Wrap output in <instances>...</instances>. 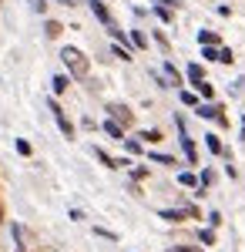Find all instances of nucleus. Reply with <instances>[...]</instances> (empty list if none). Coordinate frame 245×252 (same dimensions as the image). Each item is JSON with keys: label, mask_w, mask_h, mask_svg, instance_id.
I'll use <instances>...</instances> for the list:
<instances>
[{"label": "nucleus", "mask_w": 245, "mask_h": 252, "mask_svg": "<svg viewBox=\"0 0 245 252\" xmlns=\"http://www.w3.org/2000/svg\"><path fill=\"white\" fill-rule=\"evenodd\" d=\"M61 61L71 67L74 78H88V58H84L77 47H64V51H61Z\"/></svg>", "instance_id": "f257e3e1"}, {"label": "nucleus", "mask_w": 245, "mask_h": 252, "mask_svg": "<svg viewBox=\"0 0 245 252\" xmlns=\"http://www.w3.org/2000/svg\"><path fill=\"white\" fill-rule=\"evenodd\" d=\"M51 115H54L57 128H61V131H64V135H67V138L74 135V128H71V121H67V115H64V111H61V108H57V101H51Z\"/></svg>", "instance_id": "f03ea898"}, {"label": "nucleus", "mask_w": 245, "mask_h": 252, "mask_svg": "<svg viewBox=\"0 0 245 252\" xmlns=\"http://www.w3.org/2000/svg\"><path fill=\"white\" fill-rule=\"evenodd\" d=\"M88 3H91V10H94V17L101 20V24H104V27H114L111 14H108V7H104V3H101V0H88Z\"/></svg>", "instance_id": "7ed1b4c3"}, {"label": "nucleus", "mask_w": 245, "mask_h": 252, "mask_svg": "<svg viewBox=\"0 0 245 252\" xmlns=\"http://www.w3.org/2000/svg\"><path fill=\"white\" fill-rule=\"evenodd\" d=\"M185 215H191L188 209H161V219H168V222H182Z\"/></svg>", "instance_id": "20e7f679"}, {"label": "nucleus", "mask_w": 245, "mask_h": 252, "mask_svg": "<svg viewBox=\"0 0 245 252\" xmlns=\"http://www.w3.org/2000/svg\"><path fill=\"white\" fill-rule=\"evenodd\" d=\"M108 111H111L114 121H121V125H128V121H131V115H128V108H124V104H111Z\"/></svg>", "instance_id": "39448f33"}, {"label": "nucleus", "mask_w": 245, "mask_h": 252, "mask_svg": "<svg viewBox=\"0 0 245 252\" xmlns=\"http://www.w3.org/2000/svg\"><path fill=\"white\" fill-rule=\"evenodd\" d=\"M104 131H108V135H111V138H118V141L124 138V135H121V125H118V121H111V118L104 121Z\"/></svg>", "instance_id": "423d86ee"}, {"label": "nucleus", "mask_w": 245, "mask_h": 252, "mask_svg": "<svg viewBox=\"0 0 245 252\" xmlns=\"http://www.w3.org/2000/svg\"><path fill=\"white\" fill-rule=\"evenodd\" d=\"M198 115L202 118H218V108H215V104H198ZM218 121H222V118H218Z\"/></svg>", "instance_id": "0eeeda50"}, {"label": "nucleus", "mask_w": 245, "mask_h": 252, "mask_svg": "<svg viewBox=\"0 0 245 252\" xmlns=\"http://www.w3.org/2000/svg\"><path fill=\"white\" fill-rule=\"evenodd\" d=\"M195 91L202 97H212V84H205V78H202V81H195Z\"/></svg>", "instance_id": "6e6552de"}, {"label": "nucleus", "mask_w": 245, "mask_h": 252, "mask_svg": "<svg viewBox=\"0 0 245 252\" xmlns=\"http://www.w3.org/2000/svg\"><path fill=\"white\" fill-rule=\"evenodd\" d=\"M205 141H208V152H215V155H222V141H218L215 135H208Z\"/></svg>", "instance_id": "1a4fd4ad"}, {"label": "nucleus", "mask_w": 245, "mask_h": 252, "mask_svg": "<svg viewBox=\"0 0 245 252\" xmlns=\"http://www.w3.org/2000/svg\"><path fill=\"white\" fill-rule=\"evenodd\" d=\"M188 78H191V84H195V81H202V78H205V71H202L198 64H191V67H188Z\"/></svg>", "instance_id": "9d476101"}, {"label": "nucleus", "mask_w": 245, "mask_h": 252, "mask_svg": "<svg viewBox=\"0 0 245 252\" xmlns=\"http://www.w3.org/2000/svg\"><path fill=\"white\" fill-rule=\"evenodd\" d=\"M202 58H205V61H218V51H215V44H205V51H202Z\"/></svg>", "instance_id": "9b49d317"}, {"label": "nucleus", "mask_w": 245, "mask_h": 252, "mask_svg": "<svg viewBox=\"0 0 245 252\" xmlns=\"http://www.w3.org/2000/svg\"><path fill=\"white\" fill-rule=\"evenodd\" d=\"M178 182H182V185H198V178H195L191 172H182V175H178Z\"/></svg>", "instance_id": "f8f14e48"}, {"label": "nucleus", "mask_w": 245, "mask_h": 252, "mask_svg": "<svg viewBox=\"0 0 245 252\" xmlns=\"http://www.w3.org/2000/svg\"><path fill=\"white\" fill-rule=\"evenodd\" d=\"M51 84H54V91H57V94H61V91L67 88V78H64V74H57V78L51 81Z\"/></svg>", "instance_id": "ddd939ff"}, {"label": "nucleus", "mask_w": 245, "mask_h": 252, "mask_svg": "<svg viewBox=\"0 0 245 252\" xmlns=\"http://www.w3.org/2000/svg\"><path fill=\"white\" fill-rule=\"evenodd\" d=\"M198 40H202V44H218V37H215L212 31H202V34H198Z\"/></svg>", "instance_id": "4468645a"}, {"label": "nucleus", "mask_w": 245, "mask_h": 252, "mask_svg": "<svg viewBox=\"0 0 245 252\" xmlns=\"http://www.w3.org/2000/svg\"><path fill=\"white\" fill-rule=\"evenodd\" d=\"M124 148H128V152H131V155H138V152H141V145H138V141H134V138H124Z\"/></svg>", "instance_id": "2eb2a0df"}, {"label": "nucleus", "mask_w": 245, "mask_h": 252, "mask_svg": "<svg viewBox=\"0 0 245 252\" xmlns=\"http://www.w3.org/2000/svg\"><path fill=\"white\" fill-rule=\"evenodd\" d=\"M131 40L138 44V47H148V40H145V34H141V31H134V34H131Z\"/></svg>", "instance_id": "dca6fc26"}, {"label": "nucleus", "mask_w": 245, "mask_h": 252, "mask_svg": "<svg viewBox=\"0 0 245 252\" xmlns=\"http://www.w3.org/2000/svg\"><path fill=\"white\" fill-rule=\"evenodd\" d=\"M182 101H185V104H191V108H195V104H198V97L191 94V91H182Z\"/></svg>", "instance_id": "f3484780"}, {"label": "nucleus", "mask_w": 245, "mask_h": 252, "mask_svg": "<svg viewBox=\"0 0 245 252\" xmlns=\"http://www.w3.org/2000/svg\"><path fill=\"white\" fill-rule=\"evenodd\" d=\"M218 61H222V64H232V51H228V47H225V51H218Z\"/></svg>", "instance_id": "a211bd4d"}, {"label": "nucleus", "mask_w": 245, "mask_h": 252, "mask_svg": "<svg viewBox=\"0 0 245 252\" xmlns=\"http://www.w3.org/2000/svg\"><path fill=\"white\" fill-rule=\"evenodd\" d=\"M202 242H205V246H212V242H215V232H212V229H205V232H202Z\"/></svg>", "instance_id": "6ab92c4d"}, {"label": "nucleus", "mask_w": 245, "mask_h": 252, "mask_svg": "<svg viewBox=\"0 0 245 252\" xmlns=\"http://www.w3.org/2000/svg\"><path fill=\"white\" fill-rule=\"evenodd\" d=\"M47 34H51V37H57V34H61V24H54V20H51V24H47Z\"/></svg>", "instance_id": "aec40b11"}, {"label": "nucleus", "mask_w": 245, "mask_h": 252, "mask_svg": "<svg viewBox=\"0 0 245 252\" xmlns=\"http://www.w3.org/2000/svg\"><path fill=\"white\" fill-rule=\"evenodd\" d=\"M165 74H168V78L175 81V84H178V71H175V67H171V64H165Z\"/></svg>", "instance_id": "412c9836"}, {"label": "nucleus", "mask_w": 245, "mask_h": 252, "mask_svg": "<svg viewBox=\"0 0 245 252\" xmlns=\"http://www.w3.org/2000/svg\"><path fill=\"white\" fill-rule=\"evenodd\" d=\"M171 252H198V249H188V246H178V249H171Z\"/></svg>", "instance_id": "4be33fe9"}, {"label": "nucleus", "mask_w": 245, "mask_h": 252, "mask_svg": "<svg viewBox=\"0 0 245 252\" xmlns=\"http://www.w3.org/2000/svg\"><path fill=\"white\" fill-rule=\"evenodd\" d=\"M57 3H71V0H57Z\"/></svg>", "instance_id": "5701e85b"}]
</instances>
